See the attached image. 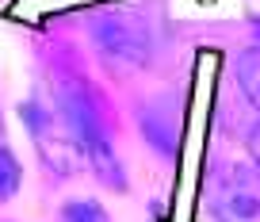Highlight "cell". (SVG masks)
Masks as SVG:
<instances>
[{
	"mask_svg": "<svg viewBox=\"0 0 260 222\" xmlns=\"http://www.w3.org/2000/svg\"><path fill=\"white\" fill-rule=\"evenodd\" d=\"M54 100H57V115H61L65 131L73 134L77 149L84 153V161L92 165V173L107 184V188H122V165L115 157V146L104 131V119H100V104L88 88L81 84V77L61 73L54 81Z\"/></svg>",
	"mask_w": 260,
	"mask_h": 222,
	"instance_id": "obj_1",
	"label": "cell"
},
{
	"mask_svg": "<svg viewBox=\"0 0 260 222\" xmlns=\"http://www.w3.org/2000/svg\"><path fill=\"white\" fill-rule=\"evenodd\" d=\"M92 39L100 46V58L115 69H142L149 61V39L146 27L119 12H104L92 19Z\"/></svg>",
	"mask_w": 260,
	"mask_h": 222,
	"instance_id": "obj_2",
	"label": "cell"
},
{
	"mask_svg": "<svg viewBox=\"0 0 260 222\" xmlns=\"http://www.w3.org/2000/svg\"><path fill=\"white\" fill-rule=\"evenodd\" d=\"M211 211L218 222H260V169L234 165L211 196Z\"/></svg>",
	"mask_w": 260,
	"mask_h": 222,
	"instance_id": "obj_3",
	"label": "cell"
},
{
	"mask_svg": "<svg viewBox=\"0 0 260 222\" xmlns=\"http://www.w3.org/2000/svg\"><path fill=\"white\" fill-rule=\"evenodd\" d=\"M234 73H237V88L245 92V100H249V104L260 111V42L237 54Z\"/></svg>",
	"mask_w": 260,
	"mask_h": 222,
	"instance_id": "obj_4",
	"label": "cell"
},
{
	"mask_svg": "<svg viewBox=\"0 0 260 222\" xmlns=\"http://www.w3.org/2000/svg\"><path fill=\"white\" fill-rule=\"evenodd\" d=\"M23 184V169H19V157L8 146H0V203H8L12 196Z\"/></svg>",
	"mask_w": 260,
	"mask_h": 222,
	"instance_id": "obj_5",
	"label": "cell"
},
{
	"mask_svg": "<svg viewBox=\"0 0 260 222\" xmlns=\"http://www.w3.org/2000/svg\"><path fill=\"white\" fill-rule=\"evenodd\" d=\"M61 218H65V222H111V218L104 214V207L92 203V199H77V203H65Z\"/></svg>",
	"mask_w": 260,
	"mask_h": 222,
	"instance_id": "obj_6",
	"label": "cell"
},
{
	"mask_svg": "<svg viewBox=\"0 0 260 222\" xmlns=\"http://www.w3.org/2000/svg\"><path fill=\"white\" fill-rule=\"evenodd\" d=\"M249 153H252V165L260 169V123L252 126V134H249Z\"/></svg>",
	"mask_w": 260,
	"mask_h": 222,
	"instance_id": "obj_7",
	"label": "cell"
},
{
	"mask_svg": "<svg viewBox=\"0 0 260 222\" xmlns=\"http://www.w3.org/2000/svg\"><path fill=\"white\" fill-rule=\"evenodd\" d=\"M252 31H256V39H260V19H256V23H252Z\"/></svg>",
	"mask_w": 260,
	"mask_h": 222,
	"instance_id": "obj_8",
	"label": "cell"
}]
</instances>
